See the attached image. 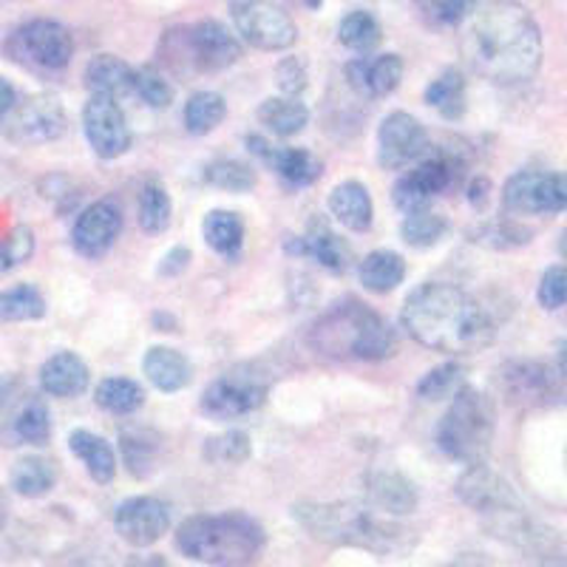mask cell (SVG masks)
<instances>
[{
	"mask_svg": "<svg viewBox=\"0 0 567 567\" xmlns=\"http://www.w3.org/2000/svg\"><path fill=\"white\" fill-rule=\"evenodd\" d=\"M205 182L227 194H247L256 187V174H252L250 165L236 159H219L205 168Z\"/></svg>",
	"mask_w": 567,
	"mask_h": 567,
	"instance_id": "cell-43",
	"label": "cell"
},
{
	"mask_svg": "<svg viewBox=\"0 0 567 567\" xmlns=\"http://www.w3.org/2000/svg\"><path fill=\"white\" fill-rule=\"evenodd\" d=\"M267 394H270V383H267L265 374L256 372L252 367H236L207 386L202 409L216 420L245 417V414L265 406Z\"/></svg>",
	"mask_w": 567,
	"mask_h": 567,
	"instance_id": "cell-10",
	"label": "cell"
},
{
	"mask_svg": "<svg viewBox=\"0 0 567 567\" xmlns=\"http://www.w3.org/2000/svg\"><path fill=\"white\" fill-rule=\"evenodd\" d=\"M227 114V103L216 91H196L185 105V125L194 136H205L221 125Z\"/></svg>",
	"mask_w": 567,
	"mask_h": 567,
	"instance_id": "cell-38",
	"label": "cell"
},
{
	"mask_svg": "<svg viewBox=\"0 0 567 567\" xmlns=\"http://www.w3.org/2000/svg\"><path fill=\"white\" fill-rule=\"evenodd\" d=\"M91 372L74 352H58L40 367V386L52 398H80L89 389Z\"/></svg>",
	"mask_w": 567,
	"mask_h": 567,
	"instance_id": "cell-24",
	"label": "cell"
},
{
	"mask_svg": "<svg viewBox=\"0 0 567 567\" xmlns=\"http://www.w3.org/2000/svg\"><path fill=\"white\" fill-rule=\"evenodd\" d=\"M463 171L465 159L457 151H443V154L429 156V159L420 162L417 168L409 171L406 176H400L392 190L394 205L403 213L429 207L434 196L445 194L449 187H454L463 179Z\"/></svg>",
	"mask_w": 567,
	"mask_h": 567,
	"instance_id": "cell-9",
	"label": "cell"
},
{
	"mask_svg": "<svg viewBox=\"0 0 567 567\" xmlns=\"http://www.w3.org/2000/svg\"><path fill=\"white\" fill-rule=\"evenodd\" d=\"M94 400L100 409L111 414H134L145 403V392L140 383L128 378H105L94 392Z\"/></svg>",
	"mask_w": 567,
	"mask_h": 567,
	"instance_id": "cell-39",
	"label": "cell"
},
{
	"mask_svg": "<svg viewBox=\"0 0 567 567\" xmlns=\"http://www.w3.org/2000/svg\"><path fill=\"white\" fill-rule=\"evenodd\" d=\"M114 528L131 548H151L171 530V508L156 496H131L114 511Z\"/></svg>",
	"mask_w": 567,
	"mask_h": 567,
	"instance_id": "cell-16",
	"label": "cell"
},
{
	"mask_svg": "<svg viewBox=\"0 0 567 567\" xmlns=\"http://www.w3.org/2000/svg\"><path fill=\"white\" fill-rule=\"evenodd\" d=\"M559 567H561V565H559Z\"/></svg>",
	"mask_w": 567,
	"mask_h": 567,
	"instance_id": "cell-57",
	"label": "cell"
},
{
	"mask_svg": "<svg viewBox=\"0 0 567 567\" xmlns=\"http://www.w3.org/2000/svg\"><path fill=\"white\" fill-rule=\"evenodd\" d=\"M449 567H477L474 561H457V565H449Z\"/></svg>",
	"mask_w": 567,
	"mask_h": 567,
	"instance_id": "cell-55",
	"label": "cell"
},
{
	"mask_svg": "<svg viewBox=\"0 0 567 567\" xmlns=\"http://www.w3.org/2000/svg\"><path fill=\"white\" fill-rule=\"evenodd\" d=\"M338 40H341L347 49H352V52L367 54L383 40V29L374 14L361 12V9H358V12H349L347 18L341 20V27H338Z\"/></svg>",
	"mask_w": 567,
	"mask_h": 567,
	"instance_id": "cell-40",
	"label": "cell"
},
{
	"mask_svg": "<svg viewBox=\"0 0 567 567\" xmlns=\"http://www.w3.org/2000/svg\"><path fill=\"white\" fill-rule=\"evenodd\" d=\"M432 151L429 131L406 111H394L378 131V162L386 171H403Z\"/></svg>",
	"mask_w": 567,
	"mask_h": 567,
	"instance_id": "cell-14",
	"label": "cell"
},
{
	"mask_svg": "<svg viewBox=\"0 0 567 567\" xmlns=\"http://www.w3.org/2000/svg\"><path fill=\"white\" fill-rule=\"evenodd\" d=\"M131 91L151 109H168L174 103V89L159 71L151 69V65H142L134 69V78H131Z\"/></svg>",
	"mask_w": 567,
	"mask_h": 567,
	"instance_id": "cell-45",
	"label": "cell"
},
{
	"mask_svg": "<svg viewBox=\"0 0 567 567\" xmlns=\"http://www.w3.org/2000/svg\"><path fill=\"white\" fill-rule=\"evenodd\" d=\"M69 449L85 465V471H89L94 483L109 485L114 480L116 457L109 440L100 437V434L85 432V429H78V432H71Z\"/></svg>",
	"mask_w": 567,
	"mask_h": 567,
	"instance_id": "cell-29",
	"label": "cell"
},
{
	"mask_svg": "<svg viewBox=\"0 0 567 567\" xmlns=\"http://www.w3.org/2000/svg\"><path fill=\"white\" fill-rule=\"evenodd\" d=\"M310 343L329 358L386 361L398 352V336L386 318L369 310L367 303L347 301L318 318L310 329Z\"/></svg>",
	"mask_w": 567,
	"mask_h": 567,
	"instance_id": "cell-5",
	"label": "cell"
},
{
	"mask_svg": "<svg viewBox=\"0 0 567 567\" xmlns=\"http://www.w3.org/2000/svg\"><path fill=\"white\" fill-rule=\"evenodd\" d=\"M287 250L312 258V261H318V265L332 272H343L349 267V261H352V250H349L347 241L338 233L329 230L323 221H312L307 236H301L296 241H287Z\"/></svg>",
	"mask_w": 567,
	"mask_h": 567,
	"instance_id": "cell-23",
	"label": "cell"
},
{
	"mask_svg": "<svg viewBox=\"0 0 567 567\" xmlns=\"http://www.w3.org/2000/svg\"><path fill=\"white\" fill-rule=\"evenodd\" d=\"M83 131L91 151L100 159H116V156L128 154L131 140H134L120 103L111 97H100V94H91L85 103Z\"/></svg>",
	"mask_w": 567,
	"mask_h": 567,
	"instance_id": "cell-15",
	"label": "cell"
},
{
	"mask_svg": "<svg viewBox=\"0 0 567 567\" xmlns=\"http://www.w3.org/2000/svg\"><path fill=\"white\" fill-rule=\"evenodd\" d=\"M363 496L372 511L383 516H409L417 511V491L394 471H374L363 480Z\"/></svg>",
	"mask_w": 567,
	"mask_h": 567,
	"instance_id": "cell-22",
	"label": "cell"
},
{
	"mask_svg": "<svg viewBox=\"0 0 567 567\" xmlns=\"http://www.w3.org/2000/svg\"><path fill=\"white\" fill-rule=\"evenodd\" d=\"M233 23L245 43L261 52H284L298 40L292 18L272 0H233Z\"/></svg>",
	"mask_w": 567,
	"mask_h": 567,
	"instance_id": "cell-11",
	"label": "cell"
},
{
	"mask_svg": "<svg viewBox=\"0 0 567 567\" xmlns=\"http://www.w3.org/2000/svg\"><path fill=\"white\" fill-rule=\"evenodd\" d=\"M503 205L516 216H556L567 205L565 176L548 171H519L505 182Z\"/></svg>",
	"mask_w": 567,
	"mask_h": 567,
	"instance_id": "cell-13",
	"label": "cell"
},
{
	"mask_svg": "<svg viewBox=\"0 0 567 567\" xmlns=\"http://www.w3.org/2000/svg\"><path fill=\"white\" fill-rule=\"evenodd\" d=\"M465 386V367L463 363H443V367L432 369L423 381L417 383V394L423 400H449Z\"/></svg>",
	"mask_w": 567,
	"mask_h": 567,
	"instance_id": "cell-44",
	"label": "cell"
},
{
	"mask_svg": "<svg viewBox=\"0 0 567 567\" xmlns=\"http://www.w3.org/2000/svg\"><path fill=\"white\" fill-rule=\"evenodd\" d=\"M60 471L54 460L45 457H23L12 465L9 471V483H12L14 494L27 496V499H40L58 485Z\"/></svg>",
	"mask_w": 567,
	"mask_h": 567,
	"instance_id": "cell-31",
	"label": "cell"
},
{
	"mask_svg": "<svg viewBox=\"0 0 567 567\" xmlns=\"http://www.w3.org/2000/svg\"><path fill=\"white\" fill-rule=\"evenodd\" d=\"M123 230V210L114 199H100L80 213L78 225L71 230V245L80 256L100 258L114 247Z\"/></svg>",
	"mask_w": 567,
	"mask_h": 567,
	"instance_id": "cell-19",
	"label": "cell"
},
{
	"mask_svg": "<svg viewBox=\"0 0 567 567\" xmlns=\"http://www.w3.org/2000/svg\"><path fill=\"white\" fill-rule=\"evenodd\" d=\"M34 252V233L32 227L18 225L7 233V239L0 241V276L14 267L27 265Z\"/></svg>",
	"mask_w": 567,
	"mask_h": 567,
	"instance_id": "cell-47",
	"label": "cell"
},
{
	"mask_svg": "<svg viewBox=\"0 0 567 567\" xmlns=\"http://www.w3.org/2000/svg\"><path fill=\"white\" fill-rule=\"evenodd\" d=\"M425 103L443 120H460L465 114V80L457 69H445L425 89Z\"/></svg>",
	"mask_w": 567,
	"mask_h": 567,
	"instance_id": "cell-34",
	"label": "cell"
},
{
	"mask_svg": "<svg viewBox=\"0 0 567 567\" xmlns=\"http://www.w3.org/2000/svg\"><path fill=\"white\" fill-rule=\"evenodd\" d=\"M559 378L548 363L508 361L496 372V386L514 409H545L559 403Z\"/></svg>",
	"mask_w": 567,
	"mask_h": 567,
	"instance_id": "cell-12",
	"label": "cell"
},
{
	"mask_svg": "<svg viewBox=\"0 0 567 567\" xmlns=\"http://www.w3.org/2000/svg\"><path fill=\"white\" fill-rule=\"evenodd\" d=\"M400 80H403L400 54H378V58H358L347 63V83L361 97H389L400 85Z\"/></svg>",
	"mask_w": 567,
	"mask_h": 567,
	"instance_id": "cell-21",
	"label": "cell"
},
{
	"mask_svg": "<svg viewBox=\"0 0 567 567\" xmlns=\"http://www.w3.org/2000/svg\"><path fill=\"white\" fill-rule=\"evenodd\" d=\"M358 276H361L363 290L386 296V292H392L406 278V261H403V256H398L392 250H374L361 261Z\"/></svg>",
	"mask_w": 567,
	"mask_h": 567,
	"instance_id": "cell-32",
	"label": "cell"
},
{
	"mask_svg": "<svg viewBox=\"0 0 567 567\" xmlns=\"http://www.w3.org/2000/svg\"><path fill=\"white\" fill-rule=\"evenodd\" d=\"M292 519L312 539L336 548H361L378 556L403 554L414 542L412 530L358 503H298L292 505Z\"/></svg>",
	"mask_w": 567,
	"mask_h": 567,
	"instance_id": "cell-3",
	"label": "cell"
},
{
	"mask_svg": "<svg viewBox=\"0 0 567 567\" xmlns=\"http://www.w3.org/2000/svg\"><path fill=\"white\" fill-rule=\"evenodd\" d=\"M3 523H7V499L0 496V530H3Z\"/></svg>",
	"mask_w": 567,
	"mask_h": 567,
	"instance_id": "cell-54",
	"label": "cell"
},
{
	"mask_svg": "<svg viewBox=\"0 0 567 567\" xmlns=\"http://www.w3.org/2000/svg\"><path fill=\"white\" fill-rule=\"evenodd\" d=\"M7 116V134L14 142H27V145L52 142L63 136L65 131V111L52 94H34L23 103H14V109Z\"/></svg>",
	"mask_w": 567,
	"mask_h": 567,
	"instance_id": "cell-18",
	"label": "cell"
},
{
	"mask_svg": "<svg viewBox=\"0 0 567 567\" xmlns=\"http://www.w3.org/2000/svg\"><path fill=\"white\" fill-rule=\"evenodd\" d=\"M7 52L34 71H63L74 58V38L58 20H29L9 38Z\"/></svg>",
	"mask_w": 567,
	"mask_h": 567,
	"instance_id": "cell-8",
	"label": "cell"
},
{
	"mask_svg": "<svg viewBox=\"0 0 567 567\" xmlns=\"http://www.w3.org/2000/svg\"><path fill=\"white\" fill-rule=\"evenodd\" d=\"M142 369H145L148 381L159 392H179V389L190 386V381H194V367H190V361L171 347H151L145 352Z\"/></svg>",
	"mask_w": 567,
	"mask_h": 567,
	"instance_id": "cell-25",
	"label": "cell"
},
{
	"mask_svg": "<svg viewBox=\"0 0 567 567\" xmlns=\"http://www.w3.org/2000/svg\"><path fill=\"white\" fill-rule=\"evenodd\" d=\"M18 103V91L7 78H0V116H7Z\"/></svg>",
	"mask_w": 567,
	"mask_h": 567,
	"instance_id": "cell-52",
	"label": "cell"
},
{
	"mask_svg": "<svg viewBox=\"0 0 567 567\" xmlns=\"http://www.w3.org/2000/svg\"><path fill=\"white\" fill-rule=\"evenodd\" d=\"M474 241H488L491 247H516V245H525L528 241V230H523V227H514V225H499V221H494V225L483 227V230L477 233V239Z\"/></svg>",
	"mask_w": 567,
	"mask_h": 567,
	"instance_id": "cell-49",
	"label": "cell"
},
{
	"mask_svg": "<svg viewBox=\"0 0 567 567\" xmlns=\"http://www.w3.org/2000/svg\"><path fill=\"white\" fill-rule=\"evenodd\" d=\"M71 567H109V565H105V561H100V559H83V561H78V565H71Z\"/></svg>",
	"mask_w": 567,
	"mask_h": 567,
	"instance_id": "cell-53",
	"label": "cell"
},
{
	"mask_svg": "<svg viewBox=\"0 0 567 567\" xmlns=\"http://www.w3.org/2000/svg\"><path fill=\"white\" fill-rule=\"evenodd\" d=\"M3 400H7V394H3V389H0V409H3Z\"/></svg>",
	"mask_w": 567,
	"mask_h": 567,
	"instance_id": "cell-56",
	"label": "cell"
},
{
	"mask_svg": "<svg viewBox=\"0 0 567 567\" xmlns=\"http://www.w3.org/2000/svg\"><path fill=\"white\" fill-rule=\"evenodd\" d=\"M131 78H134V69L125 60L114 58V54H100L85 69V85H89L91 94L111 97L116 103L134 94L131 91Z\"/></svg>",
	"mask_w": 567,
	"mask_h": 567,
	"instance_id": "cell-28",
	"label": "cell"
},
{
	"mask_svg": "<svg viewBox=\"0 0 567 567\" xmlns=\"http://www.w3.org/2000/svg\"><path fill=\"white\" fill-rule=\"evenodd\" d=\"M202 236L225 258H236L245 245V219L236 210H210L202 221Z\"/></svg>",
	"mask_w": 567,
	"mask_h": 567,
	"instance_id": "cell-30",
	"label": "cell"
},
{
	"mask_svg": "<svg viewBox=\"0 0 567 567\" xmlns=\"http://www.w3.org/2000/svg\"><path fill=\"white\" fill-rule=\"evenodd\" d=\"M539 303L545 307V310L556 312L565 307V296H567V276H565V267L556 265L550 267V270H545V276H542L539 281Z\"/></svg>",
	"mask_w": 567,
	"mask_h": 567,
	"instance_id": "cell-48",
	"label": "cell"
},
{
	"mask_svg": "<svg viewBox=\"0 0 567 567\" xmlns=\"http://www.w3.org/2000/svg\"><path fill=\"white\" fill-rule=\"evenodd\" d=\"M187 261H190V250H187V247H174L159 265V272L162 276H179L187 267Z\"/></svg>",
	"mask_w": 567,
	"mask_h": 567,
	"instance_id": "cell-51",
	"label": "cell"
},
{
	"mask_svg": "<svg viewBox=\"0 0 567 567\" xmlns=\"http://www.w3.org/2000/svg\"><path fill=\"white\" fill-rule=\"evenodd\" d=\"M457 496L471 511H477V514L505 516L523 511V503L514 494L508 480L503 474H496L485 463L468 465V471L457 480Z\"/></svg>",
	"mask_w": 567,
	"mask_h": 567,
	"instance_id": "cell-17",
	"label": "cell"
},
{
	"mask_svg": "<svg viewBox=\"0 0 567 567\" xmlns=\"http://www.w3.org/2000/svg\"><path fill=\"white\" fill-rule=\"evenodd\" d=\"M329 210H332V216H336L343 227H349V230L354 233H363L372 227L374 205L367 185H361V182H341V185L329 194Z\"/></svg>",
	"mask_w": 567,
	"mask_h": 567,
	"instance_id": "cell-26",
	"label": "cell"
},
{
	"mask_svg": "<svg viewBox=\"0 0 567 567\" xmlns=\"http://www.w3.org/2000/svg\"><path fill=\"white\" fill-rule=\"evenodd\" d=\"M449 230V221H445L443 213L432 210V207H420V210L406 213V219L400 225V236L409 247H417V250H425V247H434Z\"/></svg>",
	"mask_w": 567,
	"mask_h": 567,
	"instance_id": "cell-37",
	"label": "cell"
},
{
	"mask_svg": "<svg viewBox=\"0 0 567 567\" xmlns=\"http://www.w3.org/2000/svg\"><path fill=\"white\" fill-rule=\"evenodd\" d=\"M278 85H281V91L287 94V97H298L303 89H307V65L301 63V60L290 58L284 60L281 65H278Z\"/></svg>",
	"mask_w": 567,
	"mask_h": 567,
	"instance_id": "cell-50",
	"label": "cell"
},
{
	"mask_svg": "<svg viewBox=\"0 0 567 567\" xmlns=\"http://www.w3.org/2000/svg\"><path fill=\"white\" fill-rule=\"evenodd\" d=\"M247 148L276 171L290 187H310L321 179V159L303 148H272L261 136H247Z\"/></svg>",
	"mask_w": 567,
	"mask_h": 567,
	"instance_id": "cell-20",
	"label": "cell"
},
{
	"mask_svg": "<svg viewBox=\"0 0 567 567\" xmlns=\"http://www.w3.org/2000/svg\"><path fill=\"white\" fill-rule=\"evenodd\" d=\"M258 120L276 136H296L310 123V111L296 97H270L258 109Z\"/></svg>",
	"mask_w": 567,
	"mask_h": 567,
	"instance_id": "cell-33",
	"label": "cell"
},
{
	"mask_svg": "<svg viewBox=\"0 0 567 567\" xmlns=\"http://www.w3.org/2000/svg\"><path fill=\"white\" fill-rule=\"evenodd\" d=\"M267 545L265 528L247 514L190 516L176 530V548L207 567H256Z\"/></svg>",
	"mask_w": 567,
	"mask_h": 567,
	"instance_id": "cell-4",
	"label": "cell"
},
{
	"mask_svg": "<svg viewBox=\"0 0 567 567\" xmlns=\"http://www.w3.org/2000/svg\"><path fill=\"white\" fill-rule=\"evenodd\" d=\"M494 443V403L477 389L463 386L437 425V445L449 460L485 463Z\"/></svg>",
	"mask_w": 567,
	"mask_h": 567,
	"instance_id": "cell-6",
	"label": "cell"
},
{
	"mask_svg": "<svg viewBox=\"0 0 567 567\" xmlns=\"http://www.w3.org/2000/svg\"><path fill=\"white\" fill-rule=\"evenodd\" d=\"M52 437V414L40 398H27L12 412L7 425L9 445H45Z\"/></svg>",
	"mask_w": 567,
	"mask_h": 567,
	"instance_id": "cell-27",
	"label": "cell"
},
{
	"mask_svg": "<svg viewBox=\"0 0 567 567\" xmlns=\"http://www.w3.org/2000/svg\"><path fill=\"white\" fill-rule=\"evenodd\" d=\"M120 452L125 465L134 477H148L156 468V454H159V437L148 429H128L120 434Z\"/></svg>",
	"mask_w": 567,
	"mask_h": 567,
	"instance_id": "cell-35",
	"label": "cell"
},
{
	"mask_svg": "<svg viewBox=\"0 0 567 567\" xmlns=\"http://www.w3.org/2000/svg\"><path fill=\"white\" fill-rule=\"evenodd\" d=\"M400 321L409 336L434 352L465 354L485 349L496 336L483 303L454 284L429 281L409 292Z\"/></svg>",
	"mask_w": 567,
	"mask_h": 567,
	"instance_id": "cell-2",
	"label": "cell"
},
{
	"mask_svg": "<svg viewBox=\"0 0 567 567\" xmlns=\"http://www.w3.org/2000/svg\"><path fill=\"white\" fill-rule=\"evenodd\" d=\"M45 316V298L32 284H18L0 292V321L23 323Z\"/></svg>",
	"mask_w": 567,
	"mask_h": 567,
	"instance_id": "cell-36",
	"label": "cell"
},
{
	"mask_svg": "<svg viewBox=\"0 0 567 567\" xmlns=\"http://www.w3.org/2000/svg\"><path fill=\"white\" fill-rule=\"evenodd\" d=\"M463 54L480 78L496 85L528 83L542 63V32L519 0H488L471 14Z\"/></svg>",
	"mask_w": 567,
	"mask_h": 567,
	"instance_id": "cell-1",
	"label": "cell"
},
{
	"mask_svg": "<svg viewBox=\"0 0 567 567\" xmlns=\"http://www.w3.org/2000/svg\"><path fill=\"white\" fill-rule=\"evenodd\" d=\"M162 54L182 74L187 71L210 74V71H225L233 63H239L241 43L216 20H199L194 27L168 32L162 43Z\"/></svg>",
	"mask_w": 567,
	"mask_h": 567,
	"instance_id": "cell-7",
	"label": "cell"
},
{
	"mask_svg": "<svg viewBox=\"0 0 567 567\" xmlns=\"http://www.w3.org/2000/svg\"><path fill=\"white\" fill-rule=\"evenodd\" d=\"M483 0H414L417 14L423 18L425 27L432 29H454L465 18L477 12Z\"/></svg>",
	"mask_w": 567,
	"mask_h": 567,
	"instance_id": "cell-41",
	"label": "cell"
},
{
	"mask_svg": "<svg viewBox=\"0 0 567 567\" xmlns=\"http://www.w3.org/2000/svg\"><path fill=\"white\" fill-rule=\"evenodd\" d=\"M250 437L245 432H225L205 443V457L213 465H239L250 457Z\"/></svg>",
	"mask_w": 567,
	"mask_h": 567,
	"instance_id": "cell-46",
	"label": "cell"
},
{
	"mask_svg": "<svg viewBox=\"0 0 567 567\" xmlns=\"http://www.w3.org/2000/svg\"><path fill=\"white\" fill-rule=\"evenodd\" d=\"M171 196L159 182H148L140 194V225L145 233H162L171 225Z\"/></svg>",
	"mask_w": 567,
	"mask_h": 567,
	"instance_id": "cell-42",
	"label": "cell"
}]
</instances>
